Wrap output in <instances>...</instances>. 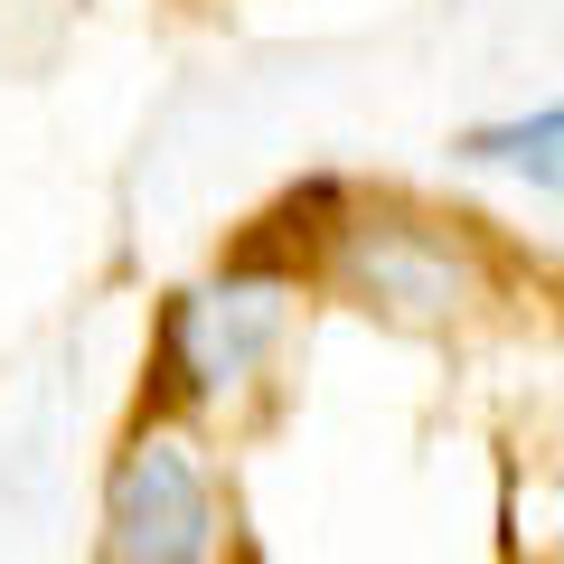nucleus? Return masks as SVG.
Listing matches in <instances>:
<instances>
[{
    "label": "nucleus",
    "instance_id": "20e7f679",
    "mask_svg": "<svg viewBox=\"0 0 564 564\" xmlns=\"http://www.w3.org/2000/svg\"><path fill=\"white\" fill-rule=\"evenodd\" d=\"M462 161H470V170H508V180L555 188V198H564V104H545V113H518V122H480V132H462Z\"/></svg>",
    "mask_w": 564,
    "mask_h": 564
},
{
    "label": "nucleus",
    "instance_id": "7ed1b4c3",
    "mask_svg": "<svg viewBox=\"0 0 564 564\" xmlns=\"http://www.w3.org/2000/svg\"><path fill=\"white\" fill-rule=\"evenodd\" d=\"M348 282L377 292V302H395V311H452L470 273H462V254L433 245L423 226L377 217V226H348Z\"/></svg>",
    "mask_w": 564,
    "mask_h": 564
},
{
    "label": "nucleus",
    "instance_id": "f257e3e1",
    "mask_svg": "<svg viewBox=\"0 0 564 564\" xmlns=\"http://www.w3.org/2000/svg\"><path fill=\"white\" fill-rule=\"evenodd\" d=\"M104 555L113 564H217V489L180 433H141L104 489Z\"/></svg>",
    "mask_w": 564,
    "mask_h": 564
},
{
    "label": "nucleus",
    "instance_id": "f03ea898",
    "mask_svg": "<svg viewBox=\"0 0 564 564\" xmlns=\"http://www.w3.org/2000/svg\"><path fill=\"white\" fill-rule=\"evenodd\" d=\"M282 311H292V282H282V273H254V263H236V273L180 292V302H170V329H161L170 386H180V395H198V404L236 395V386L273 358Z\"/></svg>",
    "mask_w": 564,
    "mask_h": 564
}]
</instances>
